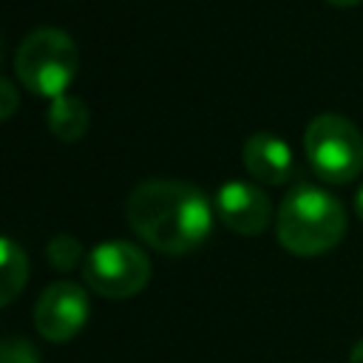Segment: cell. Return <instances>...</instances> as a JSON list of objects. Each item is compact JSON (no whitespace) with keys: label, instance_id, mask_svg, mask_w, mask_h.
Segmentation results:
<instances>
[{"label":"cell","instance_id":"obj_1","mask_svg":"<svg viewBox=\"0 0 363 363\" xmlns=\"http://www.w3.org/2000/svg\"><path fill=\"white\" fill-rule=\"evenodd\" d=\"M130 230L164 255H182L204 244L213 233L216 207L190 182L147 179L136 184L125 204Z\"/></svg>","mask_w":363,"mask_h":363},{"label":"cell","instance_id":"obj_2","mask_svg":"<svg viewBox=\"0 0 363 363\" xmlns=\"http://www.w3.org/2000/svg\"><path fill=\"white\" fill-rule=\"evenodd\" d=\"M275 233L281 247L292 255H320L340 244L346 233V210L326 187L301 182L284 196Z\"/></svg>","mask_w":363,"mask_h":363},{"label":"cell","instance_id":"obj_3","mask_svg":"<svg viewBox=\"0 0 363 363\" xmlns=\"http://www.w3.org/2000/svg\"><path fill=\"white\" fill-rule=\"evenodd\" d=\"M79 68V51L71 34L60 28H34L14 51V74L37 96L57 99L68 91Z\"/></svg>","mask_w":363,"mask_h":363},{"label":"cell","instance_id":"obj_4","mask_svg":"<svg viewBox=\"0 0 363 363\" xmlns=\"http://www.w3.org/2000/svg\"><path fill=\"white\" fill-rule=\"evenodd\" d=\"M303 150L318 179L329 184H346L363 173V133L340 113H318L306 125Z\"/></svg>","mask_w":363,"mask_h":363},{"label":"cell","instance_id":"obj_5","mask_svg":"<svg viewBox=\"0 0 363 363\" xmlns=\"http://www.w3.org/2000/svg\"><path fill=\"white\" fill-rule=\"evenodd\" d=\"M85 284L102 298H130L150 281V258L130 241H102L82 261Z\"/></svg>","mask_w":363,"mask_h":363},{"label":"cell","instance_id":"obj_6","mask_svg":"<svg viewBox=\"0 0 363 363\" xmlns=\"http://www.w3.org/2000/svg\"><path fill=\"white\" fill-rule=\"evenodd\" d=\"M88 315H91V303L85 289L71 281H54L37 298L34 326L45 340L65 343L82 332Z\"/></svg>","mask_w":363,"mask_h":363},{"label":"cell","instance_id":"obj_7","mask_svg":"<svg viewBox=\"0 0 363 363\" xmlns=\"http://www.w3.org/2000/svg\"><path fill=\"white\" fill-rule=\"evenodd\" d=\"M213 207H216L218 221L227 230H233L235 235H258L267 230V224L272 218L269 196L258 184H250L241 179L224 182L216 190Z\"/></svg>","mask_w":363,"mask_h":363},{"label":"cell","instance_id":"obj_8","mask_svg":"<svg viewBox=\"0 0 363 363\" xmlns=\"http://www.w3.org/2000/svg\"><path fill=\"white\" fill-rule=\"evenodd\" d=\"M241 162H244L247 173L252 179H258L261 184H284L295 173V159H292L289 145L281 136L267 133V130L252 133L244 142Z\"/></svg>","mask_w":363,"mask_h":363},{"label":"cell","instance_id":"obj_9","mask_svg":"<svg viewBox=\"0 0 363 363\" xmlns=\"http://www.w3.org/2000/svg\"><path fill=\"white\" fill-rule=\"evenodd\" d=\"M45 122H48V130L60 142H77V139H82L88 133L91 111L79 96L62 94V96L51 99V105L45 111Z\"/></svg>","mask_w":363,"mask_h":363},{"label":"cell","instance_id":"obj_10","mask_svg":"<svg viewBox=\"0 0 363 363\" xmlns=\"http://www.w3.org/2000/svg\"><path fill=\"white\" fill-rule=\"evenodd\" d=\"M0 272H3L0 303L9 306L23 292L26 278H28V255L11 235H3V241H0Z\"/></svg>","mask_w":363,"mask_h":363},{"label":"cell","instance_id":"obj_11","mask_svg":"<svg viewBox=\"0 0 363 363\" xmlns=\"http://www.w3.org/2000/svg\"><path fill=\"white\" fill-rule=\"evenodd\" d=\"M45 255H48V261H51L54 269H74L85 258V250H82L79 238H74L68 233H60V235H54L48 241Z\"/></svg>","mask_w":363,"mask_h":363},{"label":"cell","instance_id":"obj_12","mask_svg":"<svg viewBox=\"0 0 363 363\" xmlns=\"http://www.w3.org/2000/svg\"><path fill=\"white\" fill-rule=\"evenodd\" d=\"M0 363H40V354L26 337L11 335L0 343Z\"/></svg>","mask_w":363,"mask_h":363},{"label":"cell","instance_id":"obj_13","mask_svg":"<svg viewBox=\"0 0 363 363\" xmlns=\"http://www.w3.org/2000/svg\"><path fill=\"white\" fill-rule=\"evenodd\" d=\"M0 88H3V108H0V116H3V119H11V113H14V108H17V91H14L11 79H6V77H3Z\"/></svg>","mask_w":363,"mask_h":363},{"label":"cell","instance_id":"obj_14","mask_svg":"<svg viewBox=\"0 0 363 363\" xmlns=\"http://www.w3.org/2000/svg\"><path fill=\"white\" fill-rule=\"evenodd\" d=\"M349 363H363V337L352 346V352H349Z\"/></svg>","mask_w":363,"mask_h":363},{"label":"cell","instance_id":"obj_15","mask_svg":"<svg viewBox=\"0 0 363 363\" xmlns=\"http://www.w3.org/2000/svg\"><path fill=\"white\" fill-rule=\"evenodd\" d=\"M329 6H337V9H352V6H357V3H363V0H326Z\"/></svg>","mask_w":363,"mask_h":363},{"label":"cell","instance_id":"obj_16","mask_svg":"<svg viewBox=\"0 0 363 363\" xmlns=\"http://www.w3.org/2000/svg\"><path fill=\"white\" fill-rule=\"evenodd\" d=\"M354 210H357V216L363 218V187L354 193Z\"/></svg>","mask_w":363,"mask_h":363}]
</instances>
